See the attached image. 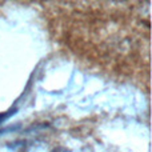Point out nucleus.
<instances>
[{"label":"nucleus","mask_w":152,"mask_h":152,"mask_svg":"<svg viewBox=\"0 0 152 152\" xmlns=\"http://www.w3.org/2000/svg\"><path fill=\"white\" fill-rule=\"evenodd\" d=\"M118 1H120V0H118Z\"/></svg>","instance_id":"obj_1"}]
</instances>
